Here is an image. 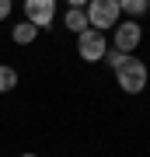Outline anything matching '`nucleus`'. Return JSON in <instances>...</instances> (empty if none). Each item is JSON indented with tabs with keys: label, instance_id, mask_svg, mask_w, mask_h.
Listing matches in <instances>:
<instances>
[{
	"label": "nucleus",
	"instance_id": "obj_1",
	"mask_svg": "<svg viewBox=\"0 0 150 157\" xmlns=\"http://www.w3.org/2000/svg\"><path fill=\"white\" fill-rule=\"evenodd\" d=\"M115 80H119V87H122L126 94H140V91H147V84H150V70H147V63L140 56H126L122 67L115 70Z\"/></svg>",
	"mask_w": 150,
	"mask_h": 157
},
{
	"label": "nucleus",
	"instance_id": "obj_2",
	"mask_svg": "<svg viewBox=\"0 0 150 157\" xmlns=\"http://www.w3.org/2000/svg\"><path fill=\"white\" fill-rule=\"evenodd\" d=\"M84 14H87V25H91V28H98V32H112L119 21H122L119 0H87Z\"/></svg>",
	"mask_w": 150,
	"mask_h": 157
},
{
	"label": "nucleus",
	"instance_id": "obj_3",
	"mask_svg": "<svg viewBox=\"0 0 150 157\" xmlns=\"http://www.w3.org/2000/svg\"><path fill=\"white\" fill-rule=\"evenodd\" d=\"M105 52H108V39H105V32H98V28H84L77 35V56L84 63H101L105 59Z\"/></svg>",
	"mask_w": 150,
	"mask_h": 157
},
{
	"label": "nucleus",
	"instance_id": "obj_4",
	"mask_svg": "<svg viewBox=\"0 0 150 157\" xmlns=\"http://www.w3.org/2000/svg\"><path fill=\"white\" fill-rule=\"evenodd\" d=\"M140 42H143V25L133 21V17H122V21L112 28V49H119V52H136Z\"/></svg>",
	"mask_w": 150,
	"mask_h": 157
},
{
	"label": "nucleus",
	"instance_id": "obj_5",
	"mask_svg": "<svg viewBox=\"0 0 150 157\" xmlns=\"http://www.w3.org/2000/svg\"><path fill=\"white\" fill-rule=\"evenodd\" d=\"M25 21H32L39 32H49L56 21V0H25Z\"/></svg>",
	"mask_w": 150,
	"mask_h": 157
},
{
	"label": "nucleus",
	"instance_id": "obj_6",
	"mask_svg": "<svg viewBox=\"0 0 150 157\" xmlns=\"http://www.w3.org/2000/svg\"><path fill=\"white\" fill-rule=\"evenodd\" d=\"M63 28L73 32V35H80L84 28H91V25H87V14H84V7H67V14H63Z\"/></svg>",
	"mask_w": 150,
	"mask_h": 157
},
{
	"label": "nucleus",
	"instance_id": "obj_7",
	"mask_svg": "<svg viewBox=\"0 0 150 157\" xmlns=\"http://www.w3.org/2000/svg\"><path fill=\"white\" fill-rule=\"evenodd\" d=\"M119 11H122V17L140 21V17L150 14V0H119Z\"/></svg>",
	"mask_w": 150,
	"mask_h": 157
},
{
	"label": "nucleus",
	"instance_id": "obj_8",
	"mask_svg": "<svg viewBox=\"0 0 150 157\" xmlns=\"http://www.w3.org/2000/svg\"><path fill=\"white\" fill-rule=\"evenodd\" d=\"M11 39L17 45H32L35 39H39V28H35L32 21H21V25H14V32H11Z\"/></svg>",
	"mask_w": 150,
	"mask_h": 157
},
{
	"label": "nucleus",
	"instance_id": "obj_9",
	"mask_svg": "<svg viewBox=\"0 0 150 157\" xmlns=\"http://www.w3.org/2000/svg\"><path fill=\"white\" fill-rule=\"evenodd\" d=\"M14 87H17V70L7 67V63H0V94H7Z\"/></svg>",
	"mask_w": 150,
	"mask_h": 157
},
{
	"label": "nucleus",
	"instance_id": "obj_10",
	"mask_svg": "<svg viewBox=\"0 0 150 157\" xmlns=\"http://www.w3.org/2000/svg\"><path fill=\"white\" fill-rule=\"evenodd\" d=\"M11 11H14V0H0V21H7Z\"/></svg>",
	"mask_w": 150,
	"mask_h": 157
},
{
	"label": "nucleus",
	"instance_id": "obj_11",
	"mask_svg": "<svg viewBox=\"0 0 150 157\" xmlns=\"http://www.w3.org/2000/svg\"><path fill=\"white\" fill-rule=\"evenodd\" d=\"M67 7H87V0H67Z\"/></svg>",
	"mask_w": 150,
	"mask_h": 157
},
{
	"label": "nucleus",
	"instance_id": "obj_12",
	"mask_svg": "<svg viewBox=\"0 0 150 157\" xmlns=\"http://www.w3.org/2000/svg\"><path fill=\"white\" fill-rule=\"evenodd\" d=\"M17 157H39V154H17Z\"/></svg>",
	"mask_w": 150,
	"mask_h": 157
}]
</instances>
